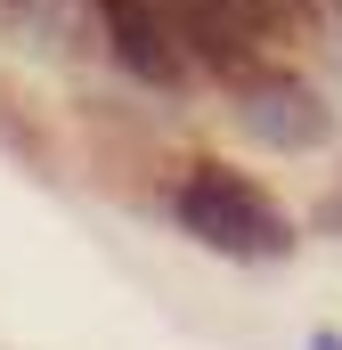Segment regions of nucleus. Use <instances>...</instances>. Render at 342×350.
I'll return each instance as SVG.
<instances>
[{
	"instance_id": "1",
	"label": "nucleus",
	"mask_w": 342,
	"mask_h": 350,
	"mask_svg": "<svg viewBox=\"0 0 342 350\" xmlns=\"http://www.w3.org/2000/svg\"><path fill=\"white\" fill-rule=\"evenodd\" d=\"M171 220L220 253V261H285L293 253V220L261 196L253 179H237L228 163H196V172L171 187Z\"/></svg>"
},
{
	"instance_id": "2",
	"label": "nucleus",
	"mask_w": 342,
	"mask_h": 350,
	"mask_svg": "<svg viewBox=\"0 0 342 350\" xmlns=\"http://www.w3.org/2000/svg\"><path fill=\"white\" fill-rule=\"evenodd\" d=\"M237 90V131L261 139V147H277V155H318V147H334V106L318 98V90L302 82V74H277V66H261L245 74Z\"/></svg>"
},
{
	"instance_id": "3",
	"label": "nucleus",
	"mask_w": 342,
	"mask_h": 350,
	"mask_svg": "<svg viewBox=\"0 0 342 350\" xmlns=\"http://www.w3.org/2000/svg\"><path fill=\"white\" fill-rule=\"evenodd\" d=\"M98 25H106V49L131 82H147V90L187 82V49H179V33L155 0H98Z\"/></svg>"
},
{
	"instance_id": "4",
	"label": "nucleus",
	"mask_w": 342,
	"mask_h": 350,
	"mask_svg": "<svg viewBox=\"0 0 342 350\" xmlns=\"http://www.w3.org/2000/svg\"><path fill=\"white\" fill-rule=\"evenodd\" d=\"M310 350H342V334H310Z\"/></svg>"
}]
</instances>
